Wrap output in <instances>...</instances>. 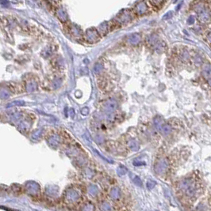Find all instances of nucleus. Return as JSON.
Here are the masks:
<instances>
[{"mask_svg": "<svg viewBox=\"0 0 211 211\" xmlns=\"http://www.w3.org/2000/svg\"><path fill=\"white\" fill-rule=\"evenodd\" d=\"M129 40H130L131 43H133V44H137L140 40V35H139V34H137V33L133 34V35L131 36V37H130V39H129Z\"/></svg>", "mask_w": 211, "mask_h": 211, "instance_id": "nucleus-5", "label": "nucleus"}, {"mask_svg": "<svg viewBox=\"0 0 211 211\" xmlns=\"http://www.w3.org/2000/svg\"><path fill=\"white\" fill-rule=\"evenodd\" d=\"M156 211H157V210H156Z\"/></svg>", "mask_w": 211, "mask_h": 211, "instance_id": "nucleus-9", "label": "nucleus"}, {"mask_svg": "<svg viewBox=\"0 0 211 211\" xmlns=\"http://www.w3.org/2000/svg\"><path fill=\"white\" fill-rule=\"evenodd\" d=\"M160 131L161 132H163V133L165 134V135H168V134H170V133H171V127H170L169 125H167V124L164 123V124L162 125L161 128H160Z\"/></svg>", "mask_w": 211, "mask_h": 211, "instance_id": "nucleus-4", "label": "nucleus"}, {"mask_svg": "<svg viewBox=\"0 0 211 211\" xmlns=\"http://www.w3.org/2000/svg\"><path fill=\"white\" fill-rule=\"evenodd\" d=\"M178 191L179 192L180 198L184 202L189 203L195 202L202 192L198 183L191 178H186L180 181L178 184Z\"/></svg>", "mask_w": 211, "mask_h": 211, "instance_id": "nucleus-1", "label": "nucleus"}, {"mask_svg": "<svg viewBox=\"0 0 211 211\" xmlns=\"http://www.w3.org/2000/svg\"><path fill=\"white\" fill-rule=\"evenodd\" d=\"M155 184H156V183L154 182V181L149 180V181H148V182H147V187H148L149 189H152V188H153V187H154Z\"/></svg>", "mask_w": 211, "mask_h": 211, "instance_id": "nucleus-7", "label": "nucleus"}, {"mask_svg": "<svg viewBox=\"0 0 211 211\" xmlns=\"http://www.w3.org/2000/svg\"><path fill=\"white\" fill-rule=\"evenodd\" d=\"M209 83H210V86H211V79L210 80V82H209Z\"/></svg>", "mask_w": 211, "mask_h": 211, "instance_id": "nucleus-8", "label": "nucleus"}, {"mask_svg": "<svg viewBox=\"0 0 211 211\" xmlns=\"http://www.w3.org/2000/svg\"><path fill=\"white\" fill-rule=\"evenodd\" d=\"M168 169V161L165 159H162L159 161L158 162L156 163L154 167V170H155L156 173L159 175H162L165 173V172Z\"/></svg>", "mask_w": 211, "mask_h": 211, "instance_id": "nucleus-2", "label": "nucleus"}, {"mask_svg": "<svg viewBox=\"0 0 211 211\" xmlns=\"http://www.w3.org/2000/svg\"><path fill=\"white\" fill-rule=\"evenodd\" d=\"M202 74L206 78H209V77H211V66L210 65H206L203 68V70H202Z\"/></svg>", "mask_w": 211, "mask_h": 211, "instance_id": "nucleus-3", "label": "nucleus"}, {"mask_svg": "<svg viewBox=\"0 0 211 211\" xmlns=\"http://www.w3.org/2000/svg\"><path fill=\"white\" fill-rule=\"evenodd\" d=\"M133 180H134V183L137 186L139 187H141L142 186V182L140 180V177H138L137 176H134V178H133Z\"/></svg>", "mask_w": 211, "mask_h": 211, "instance_id": "nucleus-6", "label": "nucleus"}]
</instances>
